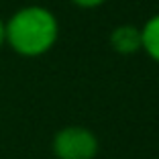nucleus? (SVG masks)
<instances>
[{
  "label": "nucleus",
  "instance_id": "1",
  "mask_svg": "<svg viewBox=\"0 0 159 159\" xmlns=\"http://www.w3.org/2000/svg\"><path fill=\"white\" fill-rule=\"evenodd\" d=\"M6 23V45L20 57H41L59 39L55 12L41 4H27L14 10Z\"/></svg>",
  "mask_w": 159,
  "mask_h": 159
},
{
  "label": "nucleus",
  "instance_id": "2",
  "mask_svg": "<svg viewBox=\"0 0 159 159\" xmlns=\"http://www.w3.org/2000/svg\"><path fill=\"white\" fill-rule=\"evenodd\" d=\"M51 151L55 159H96L100 141L88 126L67 125L53 135Z\"/></svg>",
  "mask_w": 159,
  "mask_h": 159
},
{
  "label": "nucleus",
  "instance_id": "3",
  "mask_svg": "<svg viewBox=\"0 0 159 159\" xmlns=\"http://www.w3.org/2000/svg\"><path fill=\"white\" fill-rule=\"evenodd\" d=\"M108 43L118 55H135L141 51V27L131 23L116 25L108 35Z\"/></svg>",
  "mask_w": 159,
  "mask_h": 159
},
{
  "label": "nucleus",
  "instance_id": "4",
  "mask_svg": "<svg viewBox=\"0 0 159 159\" xmlns=\"http://www.w3.org/2000/svg\"><path fill=\"white\" fill-rule=\"evenodd\" d=\"M141 51L159 66V12L141 25Z\"/></svg>",
  "mask_w": 159,
  "mask_h": 159
},
{
  "label": "nucleus",
  "instance_id": "5",
  "mask_svg": "<svg viewBox=\"0 0 159 159\" xmlns=\"http://www.w3.org/2000/svg\"><path fill=\"white\" fill-rule=\"evenodd\" d=\"M71 4H75L78 8H84V10H94L98 8V6L106 4L108 0H70Z\"/></svg>",
  "mask_w": 159,
  "mask_h": 159
},
{
  "label": "nucleus",
  "instance_id": "6",
  "mask_svg": "<svg viewBox=\"0 0 159 159\" xmlns=\"http://www.w3.org/2000/svg\"><path fill=\"white\" fill-rule=\"evenodd\" d=\"M6 45V23L0 19V47Z\"/></svg>",
  "mask_w": 159,
  "mask_h": 159
}]
</instances>
